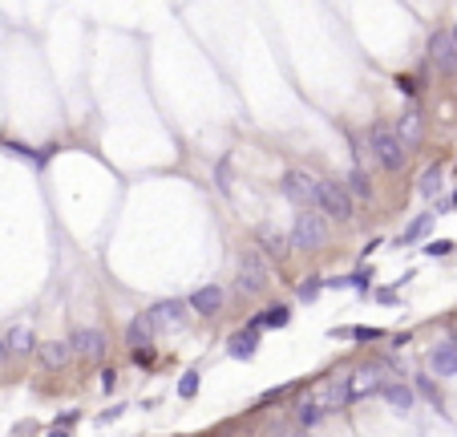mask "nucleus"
Masks as SVG:
<instances>
[{"label": "nucleus", "instance_id": "obj_1", "mask_svg": "<svg viewBox=\"0 0 457 437\" xmlns=\"http://www.w3.org/2000/svg\"><path fill=\"white\" fill-rule=\"evenodd\" d=\"M324 239H328L324 215H316V210L295 215V223H292V247H295V251H320Z\"/></svg>", "mask_w": 457, "mask_h": 437}, {"label": "nucleus", "instance_id": "obj_2", "mask_svg": "<svg viewBox=\"0 0 457 437\" xmlns=\"http://www.w3.org/2000/svg\"><path fill=\"white\" fill-rule=\"evenodd\" d=\"M368 142H373V154H376V162H380L385 170H401V166H405L408 150H405V142L397 138V129H389V126H373Z\"/></svg>", "mask_w": 457, "mask_h": 437}, {"label": "nucleus", "instance_id": "obj_3", "mask_svg": "<svg viewBox=\"0 0 457 437\" xmlns=\"http://www.w3.org/2000/svg\"><path fill=\"white\" fill-rule=\"evenodd\" d=\"M316 203H320V210L332 215L336 223H348V219H352V198H348V191H344L340 182H320Z\"/></svg>", "mask_w": 457, "mask_h": 437}, {"label": "nucleus", "instance_id": "obj_4", "mask_svg": "<svg viewBox=\"0 0 457 437\" xmlns=\"http://www.w3.org/2000/svg\"><path fill=\"white\" fill-rule=\"evenodd\" d=\"M429 57L437 65L441 73H457V32L453 29H441L429 37Z\"/></svg>", "mask_w": 457, "mask_h": 437}, {"label": "nucleus", "instance_id": "obj_5", "mask_svg": "<svg viewBox=\"0 0 457 437\" xmlns=\"http://www.w3.org/2000/svg\"><path fill=\"white\" fill-rule=\"evenodd\" d=\"M279 186H283V194H288L292 203H300V207H308V203H316V191H320V178L304 175V170H288Z\"/></svg>", "mask_w": 457, "mask_h": 437}, {"label": "nucleus", "instance_id": "obj_6", "mask_svg": "<svg viewBox=\"0 0 457 437\" xmlns=\"http://www.w3.org/2000/svg\"><path fill=\"white\" fill-rule=\"evenodd\" d=\"M267 284V267H263L259 251H247L243 259H239V291H247V296H255V291Z\"/></svg>", "mask_w": 457, "mask_h": 437}, {"label": "nucleus", "instance_id": "obj_7", "mask_svg": "<svg viewBox=\"0 0 457 437\" xmlns=\"http://www.w3.org/2000/svg\"><path fill=\"white\" fill-rule=\"evenodd\" d=\"M186 308L182 300H162V304L150 308V320H154V332H162V328H179V324H186Z\"/></svg>", "mask_w": 457, "mask_h": 437}, {"label": "nucleus", "instance_id": "obj_8", "mask_svg": "<svg viewBox=\"0 0 457 437\" xmlns=\"http://www.w3.org/2000/svg\"><path fill=\"white\" fill-rule=\"evenodd\" d=\"M69 344H73L77 356H89V360H94V356L105 353V332H101V328H77V332L69 336Z\"/></svg>", "mask_w": 457, "mask_h": 437}, {"label": "nucleus", "instance_id": "obj_9", "mask_svg": "<svg viewBox=\"0 0 457 437\" xmlns=\"http://www.w3.org/2000/svg\"><path fill=\"white\" fill-rule=\"evenodd\" d=\"M352 401V393H348V381H344V376H332V381H328L324 388H320V409H324V413H336V409H344V405Z\"/></svg>", "mask_w": 457, "mask_h": 437}, {"label": "nucleus", "instance_id": "obj_10", "mask_svg": "<svg viewBox=\"0 0 457 437\" xmlns=\"http://www.w3.org/2000/svg\"><path fill=\"white\" fill-rule=\"evenodd\" d=\"M255 353H259V328H243L239 336L227 340V356H231V360H251Z\"/></svg>", "mask_w": 457, "mask_h": 437}, {"label": "nucleus", "instance_id": "obj_11", "mask_svg": "<svg viewBox=\"0 0 457 437\" xmlns=\"http://www.w3.org/2000/svg\"><path fill=\"white\" fill-rule=\"evenodd\" d=\"M186 304H191V312H195V316H214V312L223 308V288L207 284V288H198Z\"/></svg>", "mask_w": 457, "mask_h": 437}, {"label": "nucleus", "instance_id": "obj_12", "mask_svg": "<svg viewBox=\"0 0 457 437\" xmlns=\"http://www.w3.org/2000/svg\"><path fill=\"white\" fill-rule=\"evenodd\" d=\"M429 369L437 372V376H457V348L453 344H437L429 353Z\"/></svg>", "mask_w": 457, "mask_h": 437}, {"label": "nucleus", "instance_id": "obj_13", "mask_svg": "<svg viewBox=\"0 0 457 437\" xmlns=\"http://www.w3.org/2000/svg\"><path fill=\"white\" fill-rule=\"evenodd\" d=\"M41 360H45V369H65L69 360H73V344L49 340V344H41Z\"/></svg>", "mask_w": 457, "mask_h": 437}, {"label": "nucleus", "instance_id": "obj_14", "mask_svg": "<svg viewBox=\"0 0 457 437\" xmlns=\"http://www.w3.org/2000/svg\"><path fill=\"white\" fill-rule=\"evenodd\" d=\"M421 113H417V110H405V113H401V118H397V138H401V142H405V146H417V142H421Z\"/></svg>", "mask_w": 457, "mask_h": 437}, {"label": "nucleus", "instance_id": "obj_15", "mask_svg": "<svg viewBox=\"0 0 457 437\" xmlns=\"http://www.w3.org/2000/svg\"><path fill=\"white\" fill-rule=\"evenodd\" d=\"M376 388H385V385H380V369H364V372H356V376L348 381V393H352V401L368 397V393H376Z\"/></svg>", "mask_w": 457, "mask_h": 437}, {"label": "nucleus", "instance_id": "obj_16", "mask_svg": "<svg viewBox=\"0 0 457 437\" xmlns=\"http://www.w3.org/2000/svg\"><path fill=\"white\" fill-rule=\"evenodd\" d=\"M150 336H154V320H150V312H138L130 320V328H126V340L130 344H146Z\"/></svg>", "mask_w": 457, "mask_h": 437}, {"label": "nucleus", "instance_id": "obj_17", "mask_svg": "<svg viewBox=\"0 0 457 437\" xmlns=\"http://www.w3.org/2000/svg\"><path fill=\"white\" fill-rule=\"evenodd\" d=\"M380 393H385V401H389L392 413H408V409H413V393H408L405 385H385Z\"/></svg>", "mask_w": 457, "mask_h": 437}, {"label": "nucleus", "instance_id": "obj_18", "mask_svg": "<svg viewBox=\"0 0 457 437\" xmlns=\"http://www.w3.org/2000/svg\"><path fill=\"white\" fill-rule=\"evenodd\" d=\"M344 182H348V191L356 194V198H373V182H368V175H364L360 166H352V170H348V178H344Z\"/></svg>", "mask_w": 457, "mask_h": 437}, {"label": "nucleus", "instance_id": "obj_19", "mask_svg": "<svg viewBox=\"0 0 457 437\" xmlns=\"http://www.w3.org/2000/svg\"><path fill=\"white\" fill-rule=\"evenodd\" d=\"M4 344H8L13 353H33V332H29V328H13V332L4 336Z\"/></svg>", "mask_w": 457, "mask_h": 437}, {"label": "nucleus", "instance_id": "obj_20", "mask_svg": "<svg viewBox=\"0 0 457 437\" xmlns=\"http://www.w3.org/2000/svg\"><path fill=\"white\" fill-rule=\"evenodd\" d=\"M437 186H441V166H429L421 178H417V191L429 198V194H437Z\"/></svg>", "mask_w": 457, "mask_h": 437}, {"label": "nucleus", "instance_id": "obj_21", "mask_svg": "<svg viewBox=\"0 0 457 437\" xmlns=\"http://www.w3.org/2000/svg\"><path fill=\"white\" fill-rule=\"evenodd\" d=\"M288 320H292V308H267V316H263V328H288Z\"/></svg>", "mask_w": 457, "mask_h": 437}, {"label": "nucleus", "instance_id": "obj_22", "mask_svg": "<svg viewBox=\"0 0 457 437\" xmlns=\"http://www.w3.org/2000/svg\"><path fill=\"white\" fill-rule=\"evenodd\" d=\"M429 227H433V215H421V219H413V223L405 227V235H401V239H405V243L421 239V235H429Z\"/></svg>", "mask_w": 457, "mask_h": 437}, {"label": "nucleus", "instance_id": "obj_23", "mask_svg": "<svg viewBox=\"0 0 457 437\" xmlns=\"http://www.w3.org/2000/svg\"><path fill=\"white\" fill-rule=\"evenodd\" d=\"M198 385H202V381H198L195 369L182 372V376H179V397H186V401H191V397H198Z\"/></svg>", "mask_w": 457, "mask_h": 437}, {"label": "nucleus", "instance_id": "obj_24", "mask_svg": "<svg viewBox=\"0 0 457 437\" xmlns=\"http://www.w3.org/2000/svg\"><path fill=\"white\" fill-rule=\"evenodd\" d=\"M336 336H352V340H380L385 332H380V328H340Z\"/></svg>", "mask_w": 457, "mask_h": 437}, {"label": "nucleus", "instance_id": "obj_25", "mask_svg": "<svg viewBox=\"0 0 457 437\" xmlns=\"http://www.w3.org/2000/svg\"><path fill=\"white\" fill-rule=\"evenodd\" d=\"M457 243L453 239H437V243H429V247H425V251H429V255H449V251H453Z\"/></svg>", "mask_w": 457, "mask_h": 437}, {"label": "nucleus", "instance_id": "obj_26", "mask_svg": "<svg viewBox=\"0 0 457 437\" xmlns=\"http://www.w3.org/2000/svg\"><path fill=\"white\" fill-rule=\"evenodd\" d=\"M320 413H324L320 405H304V409H300V421H304V425H316V421H320Z\"/></svg>", "mask_w": 457, "mask_h": 437}, {"label": "nucleus", "instance_id": "obj_27", "mask_svg": "<svg viewBox=\"0 0 457 437\" xmlns=\"http://www.w3.org/2000/svg\"><path fill=\"white\" fill-rule=\"evenodd\" d=\"M344 284H352V288H360V291H364V288H368V267H360L356 275H348Z\"/></svg>", "mask_w": 457, "mask_h": 437}, {"label": "nucleus", "instance_id": "obj_28", "mask_svg": "<svg viewBox=\"0 0 457 437\" xmlns=\"http://www.w3.org/2000/svg\"><path fill=\"white\" fill-rule=\"evenodd\" d=\"M214 178H219V191H227V178H231L227 162H219V170H214Z\"/></svg>", "mask_w": 457, "mask_h": 437}, {"label": "nucleus", "instance_id": "obj_29", "mask_svg": "<svg viewBox=\"0 0 457 437\" xmlns=\"http://www.w3.org/2000/svg\"><path fill=\"white\" fill-rule=\"evenodd\" d=\"M417 388H421L429 401H437V388H433V381H425V376H421V381H417Z\"/></svg>", "mask_w": 457, "mask_h": 437}, {"label": "nucleus", "instance_id": "obj_30", "mask_svg": "<svg viewBox=\"0 0 457 437\" xmlns=\"http://www.w3.org/2000/svg\"><path fill=\"white\" fill-rule=\"evenodd\" d=\"M397 85H401L405 94H417V81H413V77H397Z\"/></svg>", "mask_w": 457, "mask_h": 437}, {"label": "nucleus", "instance_id": "obj_31", "mask_svg": "<svg viewBox=\"0 0 457 437\" xmlns=\"http://www.w3.org/2000/svg\"><path fill=\"white\" fill-rule=\"evenodd\" d=\"M316 288H320V284L311 279V284H304V288H300V296H304V300H311V296H316Z\"/></svg>", "mask_w": 457, "mask_h": 437}, {"label": "nucleus", "instance_id": "obj_32", "mask_svg": "<svg viewBox=\"0 0 457 437\" xmlns=\"http://www.w3.org/2000/svg\"><path fill=\"white\" fill-rule=\"evenodd\" d=\"M49 437H69V433H65V429H53V433H49Z\"/></svg>", "mask_w": 457, "mask_h": 437}, {"label": "nucleus", "instance_id": "obj_33", "mask_svg": "<svg viewBox=\"0 0 457 437\" xmlns=\"http://www.w3.org/2000/svg\"><path fill=\"white\" fill-rule=\"evenodd\" d=\"M449 344H453V348H457V332H453V340H449Z\"/></svg>", "mask_w": 457, "mask_h": 437}, {"label": "nucleus", "instance_id": "obj_34", "mask_svg": "<svg viewBox=\"0 0 457 437\" xmlns=\"http://www.w3.org/2000/svg\"><path fill=\"white\" fill-rule=\"evenodd\" d=\"M453 207H457V194H453Z\"/></svg>", "mask_w": 457, "mask_h": 437}, {"label": "nucleus", "instance_id": "obj_35", "mask_svg": "<svg viewBox=\"0 0 457 437\" xmlns=\"http://www.w3.org/2000/svg\"><path fill=\"white\" fill-rule=\"evenodd\" d=\"M453 32H457V29H453Z\"/></svg>", "mask_w": 457, "mask_h": 437}]
</instances>
